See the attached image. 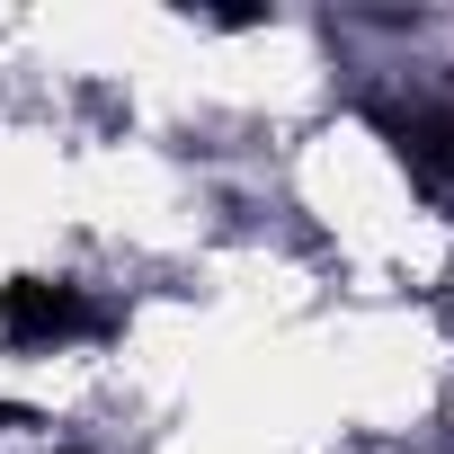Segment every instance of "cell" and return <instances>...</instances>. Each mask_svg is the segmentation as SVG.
Returning <instances> with one entry per match:
<instances>
[{"mask_svg":"<svg viewBox=\"0 0 454 454\" xmlns=\"http://www.w3.org/2000/svg\"><path fill=\"white\" fill-rule=\"evenodd\" d=\"M72 321H81V294H72V286L19 277L10 294H0V330H10L19 348H36V339H54V330H72Z\"/></svg>","mask_w":454,"mask_h":454,"instance_id":"cell-1","label":"cell"}]
</instances>
